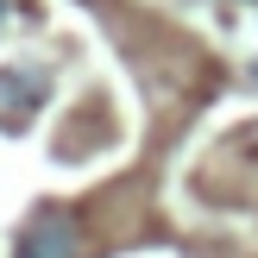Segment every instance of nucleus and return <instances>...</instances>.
Wrapping results in <instances>:
<instances>
[{
    "mask_svg": "<svg viewBox=\"0 0 258 258\" xmlns=\"http://www.w3.org/2000/svg\"><path fill=\"white\" fill-rule=\"evenodd\" d=\"M76 252H82V239H76L70 214H38V221L25 227V239H19L13 258H76Z\"/></svg>",
    "mask_w": 258,
    "mask_h": 258,
    "instance_id": "nucleus-1",
    "label": "nucleus"
},
{
    "mask_svg": "<svg viewBox=\"0 0 258 258\" xmlns=\"http://www.w3.org/2000/svg\"><path fill=\"white\" fill-rule=\"evenodd\" d=\"M38 95H44V82H38L32 70H7V82H0V107H13V120H19Z\"/></svg>",
    "mask_w": 258,
    "mask_h": 258,
    "instance_id": "nucleus-2",
    "label": "nucleus"
},
{
    "mask_svg": "<svg viewBox=\"0 0 258 258\" xmlns=\"http://www.w3.org/2000/svg\"><path fill=\"white\" fill-rule=\"evenodd\" d=\"M0 25H7V0H0Z\"/></svg>",
    "mask_w": 258,
    "mask_h": 258,
    "instance_id": "nucleus-3",
    "label": "nucleus"
}]
</instances>
